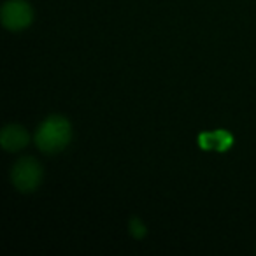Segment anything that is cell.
<instances>
[{"mask_svg": "<svg viewBox=\"0 0 256 256\" xmlns=\"http://www.w3.org/2000/svg\"><path fill=\"white\" fill-rule=\"evenodd\" d=\"M72 137L70 123L64 116H50L36 134V144L40 151L53 154L62 151Z\"/></svg>", "mask_w": 256, "mask_h": 256, "instance_id": "6da1fadb", "label": "cell"}, {"mask_svg": "<svg viewBox=\"0 0 256 256\" xmlns=\"http://www.w3.org/2000/svg\"><path fill=\"white\" fill-rule=\"evenodd\" d=\"M42 179V168L34 158H22L16 162L11 172V181L20 192H34Z\"/></svg>", "mask_w": 256, "mask_h": 256, "instance_id": "7a4b0ae2", "label": "cell"}, {"mask_svg": "<svg viewBox=\"0 0 256 256\" xmlns=\"http://www.w3.org/2000/svg\"><path fill=\"white\" fill-rule=\"evenodd\" d=\"M32 8L25 0H8L2 8V25L8 30L18 32L32 23Z\"/></svg>", "mask_w": 256, "mask_h": 256, "instance_id": "3957f363", "label": "cell"}, {"mask_svg": "<svg viewBox=\"0 0 256 256\" xmlns=\"http://www.w3.org/2000/svg\"><path fill=\"white\" fill-rule=\"evenodd\" d=\"M234 144V137L226 130H214V132H204L198 136V146L204 151H228Z\"/></svg>", "mask_w": 256, "mask_h": 256, "instance_id": "277c9868", "label": "cell"}, {"mask_svg": "<svg viewBox=\"0 0 256 256\" xmlns=\"http://www.w3.org/2000/svg\"><path fill=\"white\" fill-rule=\"evenodd\" d=\"M0 144H2V148L6 151H20L23 148H26V144H28V134L20 124H8L2 130Z\"/></svg>", "mask_w": 256, "mask_h": 256, "instance_id": "5b68a950", "label": "cell"}, {"mask_svg": "<svg viewBox=\"0 0 256 256\" xmlns=\"http://www.w3.org/2000/svg\"><path fill=\"white\" fill-rule=\"evenodd\" d=\"M130 234L136 238H142L144 235H146V226H144V223L139 218H134V220L130 221Z\"/></svg>", "mask_w": 256, "mask_h": 256, "instance_id": "8992f818", "label": "cell"}]
</instances>
